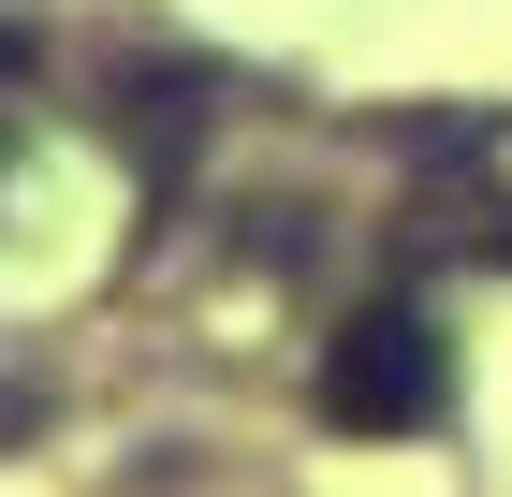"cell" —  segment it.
Listing matches in <instances>:
<instances>
[{
	"label": "cell",
	"mask_w": 512,
	"mask_h": 497,
	"mask_svg": "<svg viewBox=\"0 0 512 497\" xmlns=\"http://www.w3.org/2000/svg\"><path fill=\"white\" fill-rule=\"evenodd\" d=\"M410 220H425V249H483V264H512V103L498 117H425L410 132Z\"/></svg>",
	"instance_id": "2"
},
{
	"label": "cell",
	"mask_w": 512,
	"mask_h": 497,
	"mask_svg": "<svg viewBox=\"0 0 512 497\" xmlns=\"http://www.w3.org/2000/svg\"><path fill=\"white\" fill-rule=\"evenodd\" d=\"M439 410H454V351H439V322L410 293L352 307V322L322 337V424H337V439H425Z\"/></svg>",
	"instance_id": "1"
}]
</instances>
